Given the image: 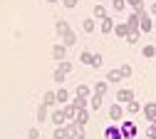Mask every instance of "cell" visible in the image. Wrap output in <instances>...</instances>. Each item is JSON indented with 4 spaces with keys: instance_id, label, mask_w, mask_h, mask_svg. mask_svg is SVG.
Returning a JSON list of instances; mask_svg holds the SVG:
<instances>
[{
    "instance_id": "5bb4252c",
    "label": "cell",
    "mask_w": 156,
    "mask_h": 139,
    "mask_svg": "<svg viewBox=\"0 0 156 139\" xmlns=\"http://www.w3.org/2000/svg\"><path fill=\"white\" fill-rule=\"evenodd\" d=\"M35 119H37V122H47V119H50V107L47 104H40V107H37V112H35Z\"/></svg>"
},
{
    "instance_id": "60d3db41",
    "label": "cell",
    "mask_w": 156,
    "mask_h": 139,
    "mask_svg": "<svg viewBox=\"0 0 156 139\" xmlns=\"http://www.w3.org/2000/svg\"><path fill=\"white\" fill-rule=\"evenodd\" d=\"M45 3H50V5H55V3H62V0H45Z\"/></svg>"
},
{
    "instance_id": "d4e9b609",
    "label": "cell",
    "mask_w": 156,
    "mask_h": 139,
    "mask_svg": "<svg viewBox=\"0 0 156 139\" xmlns=\"http://www.w3.org/2000/svg\"><path fill=\"white\" fill-rule=\"evenodd\" d=\"M129 5H126V0H112V15L114 13H124Z\"/></svg>"
},
{
    "instance_id": "1f68e13d",
    "label": "cell",
    "mask_w": 156,
    "mask_h": 139,
    "mask_svg": "<svg viewBox=\"0 0 156 139\" xmlns=\"http://www.w3.org/2000/svg\"><path fill=\"white\" fill-rule=\"evenodd\" d=\"M92 55H94L92 50H84V52L80 55V62H82V65H92Z\"/></svg>"
},
{
    "instance_id": "8d00e7d4",
    "label": "cell",
    "mask_w": 156,
    "mask_h": 139,
    "mask_svg": "<svg viewBox=\"0 0 156 139\" xmlns=\"http://www.w3.org/2000/svg\"><path fill=\"white\" fill-rule=\"evenodd\" d=\"M119 70H122V77H124V79H129V77H131V72H134V70H131V65H122Z\"/></svg>"
},
{
    "instance_id": "f1b7e54d",
    "label": "cell",
    "mask_w": 156,
    "mask_h": 139,
    "mask_svg": "<svg viewBox=\"0 0 156 139\" xmlns=\"http://www.w3.org/2000/svg\"><path fill=\"white\" fill-rule=\"evenodd\" d=\"M102 65H104V57H102L99 52H94V55H92V67H94V70H99Z\"/></svg>"
},
{
    "instance_id": "3957f363",
    "label": "cell",
    "mask_w": 156,
    "mask_h": 139,
    "mask_svg": "<svg viewBox=\"0 0 156 139\" xmlns=\"http://www.w3.org/2000/svg\"><path fill=\"white\" fill-rule=\"evenodd\" d=\"M126 25L131 32H141V10H131L126 17Z\"/></svg>"
},
{
    "instance_id": "9a60e30c",
    "label": "cell",
    "mask_w": 156,
    "mask_h": 139,
    "mask_svg": "<svg viewBox=\"0 0 156 139\" xmlns=\"http://www.w3.org/2000/svg\"><path fill=\"white\" fill-rule=\"evenodd\" d=\"M124 109H126V114H129V117H134V114H141V104L136 102V97L131 99V102H126V104H124Z\"/></svg>"
},
{
    "instance_id": "ffe728a7",
    "label": "cell",
    "mask_w": 156,
    "mask_h": 139,
    "mask_svg": "<svg viewBox=\"0 0 156 139\" xmlns=\"http://www.w3.org/2000/svg\"><path fill=\"white\" fill-rule=\"evenodd\" d=\"M104 79H107L109 85H119L124 77H122V70H112V72H107V77H104Z\"/></svg>"
},
{
    "instance_id": "8fae6325",
    "label": "cell",
    "mask_w": 156,
    "mask_h": 139,
    "mask_svg": "<svg viewBox=\"0 0 156 139\" xmlns=\"http://www.w3.org/2000/svg\"><path fill=\"white\" fill-rule=\"evenodd\" d=\"M134 99V92L129 90V87H122L119 92H116V102H122V104H126V102H131Z\"/></svg>"
},
{
    "instance_id": "83f0119b",
    "label": "cell",
    "mask_w": 156,
    "mask_h": 139,
    "mask_svg": "<svg viewBox=\"0 0 156 139\" xmlns=\"http://www.w3.org/2000/svg\"><path fill=\"white\" fill-rule=\"evenodd\" d=\"M92 90H94V92H99V94H107V90H109V82H107V79H102V82H97Z\"/></svg>"
},
{
    "instance_id": "2e32d148",
    "label": "cell",
    "mask_w": 156,
    "mask_h": 139,
    "mask_svg": "<svg viewBox=\"0 0 156 139\" xmlns=\"http://www.w3.org/2000/svg\"><path fill=\"white\" fill-rule=\"evenodd\" d=\"M42 104H47L50 109H55V107H57V92H52V90L45 92V94H42Z\"/></svg>"
},
{
    "instance_id": "836d02e7",
    "label": "cell",
    "mask_w": 156,
    "mask_h": 139,
    "mask_svg": "<svg viewBox=\"0 0 156 139\" xmlns=\"http://www.w3.org/2000/svg\"><path fill=\"white\" fill-rule=\"evenodd\" d=\"M55 139H67V132H65V124L62 127H55V134H52Z\"/></svg>"
},
{
    "instance_id": "52a82bcc",
    "label": "cell",
    "mask_w": 156,
    "mask_h": 139,
    "mask_svg": "<svg viewBox=\"0 0 156 139\" xmlns=\"http://www.w3.org/2000/svg\"><path fill=\"white\" fill-rule=\"evenodd\" d=\"M141 32H154V15L141 10Z\"/></svg>"
},
{
    "instance_id": "30bf717a",
    "label": "cell",
    "mask_w": 156,
    "mask_h": 139,
    "mask_svg": "<svg viewBox=\"0 0 156 139\" xmlns=\"http://www.w3.org/2000/svg\"><path fill=\"white\" fill-rule=\"evenodd\" d=\"M89 117H92V109H77L74 122L80 124V127H87V124H89Z\"/></svg>"
},
{
    "instance_id": "ab89813d",
    "label": "cell",
    "mask_w": 156,
    "mask_h": 139,
    "mask_svg": "<svg viewBox=\"0 0 156 139\" xmlns=\"http://www.w3.org/2000/svg\"><path fill=\"white\" fill-rule=\"evenodd\" d=\"M149 13H151V15L156 17V3H151V8H149Z\"/></svg>"
},
{
    "instance_id": "d590c367",
    "label": "cell",
    "mask_w": 156,
    "mask_h": 139,
    "mask_svg": "<svg viewBox=\"0 0 156 139\" xmlns=\"http://www.w3.org/2000/svg\"><path fill=\"white\" fill-rule=\"evenodd\" d=\"M57 67H60L62 72H67V75L72 72V62H69V60H62V62H60V65H57Z\"/></svg>"
},
{
    "instance_id": "8992f818",
    "label": "cell",
    "mask_w": 156,
    "mask_h": 139,
    "mask_svg": "<svg viewBox=\"0 0 156 139\" xmlns=\"http://www.w3.org/2000/svg\"><path fill=\"white\" fill-rule=\"evenodd\" d=\"M104 139H124V137H122V127L116 124V122H112V124L104 129Z\"/></svg>"
},
{
    "instance_id": "484cf974",
    "label": "cell",
    "mask_w": 156,
    "mask_h": 139,
    "mask_svg": "<svg viewBox=\"0 0 156 139\" xmlns=\"http://www.w3.org/2000/svg\"><path fill=\"white\" fill-rule=\"evenodd\" d=\"M65 79H67V72H62L60 67H57V70L52 72V82H55V85H62Z\"/></svg>"
},
{
    "instance_id": "7c38bea8",
    "label": "cell",
    "mask_w": 156,
    "mask_h": 139,
    "mask_svg": "<svg viewBox=\"0 0 156 139\" xmlns=\"http://www.w3.org/2000/svg\"><path fill=\"white\" fill-rule=\"evenodd\" d=\"M141 114L146 117V122L156 119V102H149V104H141Z\"/></svg>"
},
{
    "instance_id": "d6986e66",
    "label": "cell",
    "mask_w": 156,
    "mask_h": 139,
    "mask_svg": "<svg viewBox=\"0 0 156 139\" xmlns=\"http://www.w3.org/2000/svg\"><path fill=\"white\" fill-rule=\"evenodd\" d=\"M129 32H131V30H129V25H126V23H116V25H114V35H116V37L126 40V35H129Z\"/></svg>"
},
{
    "instance_id": "7402d4cb",
    "label": "cell",
    "mask_w": 156,
    "mask_h": 139,
    "mask_svg": "<svg viewBox=\"0 0 156 139\" xmlns=\"http://www.w3.org/2000/svg\"><path fill=\"white\" fill-rule=\"evenodd\" d=\"M107 15H109V10H107L104 5H94V10H92V17H94V20H104Z\"/></svg>"
},
{
    "instance_id": "74e56055",
    "label": "cell",
    "mask_w": 156,
    "mask_h": 139,
    "mask_svg": "<svg viewBox=\"0 0 156 139\" xmlns=\"http://www.w3.org/2000/svg\"><path fill=\"white\" fill-rule=\"evenodd\" d=\"M27 139H40V129H37V127L27 129Z\"/></svg>"
},
{
    "instance_id": "6da1fadb",
    "label": "cell",
    "mask_w": 156,
    "mask_h": 139,
    "mask_svg": "<svg viewBox=\"0 0 156 139\" xmlns=\"http://www.w3.org/2000/svg\"><path fill=\"white\" fill-rule=\"evenodd\" d=\"M119 127H122V137H124V139H136V134H139V127H136L131 119L119 122Z\"/></svg>"
},
{
    "instance_id": "9c48e42d",
    "label": "cell",
    "mask_w": 156,
    "mask_h": 139,
    "mask_svg": "<svg viewBox=\"0 0 156 139\" xmlns=\"http://www.w3.org/2000/svg\"><path fill=\"white\" fill-rule=\"evenodd\" d=\"M55 92H57V107H65V104L69 102V99H72V94H69V90H65L62 85L57 87Z\"/></svg>"
},
{
    "instance_id": "7a4b0ae2",
    "label": "cell",
    "mask_w": 156,
    "mask_h": 139,
    "mask_svg": "<svg viewBox=\"0 0 156 139\" xmlns=\"http://www.w3.org/2000/svg\"><path fill=\"white\" fill-rule=\"evenodd\" d=\"M109 119L112 122H124V114H126V109H124V104L122 102H114V104H109Z\"/></svg>"
},
{
    "instance_id": "44dd1931",
    "label": "cell",
    "mask_w": 156,
    "mask_h": 139,
    "mask_svg": "<svg viewBox=\"0 0 156 139\" xmlns=\"http://www.w3.org/2000/svg\"><path fill=\"white\" fill-rule=\"evenodd\" d=\"M69 30H72V25L67 23V20H57V23H55V32L60 35V37H62L65 32H69Z\"/></svg>"
},
{
    "instance_id": "b9f144b4",
    "label": "cell",
    "mask_w": 156,
    "mask_h": 139,
    "mask_svg": "<svg viewBox=\"0 0 156 139\" xmlns=\"http://www.w3.org/2000/svg\"><path fill=\"white\" fill-rule=\"evenodd\" d=\"M154 32H156V17H154Z\"/></svg>"
},
{
    "instance_id": "f35d334b",
    "label": "cell",
    "mask_w": 156,
    "mask_h": 139,
    "mask_svg": "<svg viewBox=\"0 0 156 139\" xmlns=\"http://www.w3.org/2000/svg\"><path fill=\"white\" fill-rule=\"evenodd\" d=\"M77 3H80V0H62V5H65L67 10H74V8H77Z\"/></svg>"
},
{
    "instance_id": "f546056e",
    "label": "cell",
    "mask_w": 156,
    "mask_h": 139,
    "mask_svg": "<svg viewBox=\"0 0 156 139\" xmlns=\"http://www.w3.org/2000/svg\"><path fill=\"white\" fill-rule=\"evenodd\" d=\"M126 5H129L131 10H146V5H144V0H126Z\"/></svg>"
},
{
    "instance_id": "277c9868",
    "label": "cell",
    "mask_w": 156,
    "mask_h": 139,
    "mask_svg": "<svg viewBox=\"0 0 156 139\" xmlns=\"http://www.w3.org/2000/svg\"><path fill=\"white\" fill-rule=\"evenodd\" d=\"M67 45L65 42H57V45H52V60L55 62H62V60H67Z\"/></svg>"
},
{
    "instance_id": "5b68a950",
    "label": "cell",
    "mask_w": 156,
    "mask_h": 139,
    "mask_svg": "<svg viewBox=\"0 0 156 139\" xmlns=\"http://www.w3.org/2000/svg\"><path fill=\"white\" fill-rule=\"evenodd\" d=\"M50 122H52L55 127H62V124H67V122H69V119H67L65 109L60 107V109H52V114H50Z\"/></svg>"
},
{
    "instance_id": "e575fe53",
    "label": "cell",
    "mask_w": 156,
    "mask_h": 139,
    "mask_svg": "<svg viewBox=\"0 0 156 139\" xmlns=\"http://www.w3.org/2000/svg\"><path fill=\"white\" fill-rule=\"evenodd\" d=\"M139 37H141V32H129L126 35V42L129 45H136V42H139Z\"/></svg>"
},
{
    "instance_id": "ac0fdd59",
    "label": "cell",
    "mask_w": 156,
    "mask_h": 139,
    "mask_svg": "<svg viewBox=\"0 0 156 139\" xmlns=\"http://www.w3.org/2000/svg\"><path fill=\"white\" fill-rule=\"evenodd\" d=\"M82 30H84L87 35L97 32V20H94V17H84V20H82Z\"/></svg>"
},
{
    "instance_id": "cb8c5ba5",
    "label": "cell",
    "mask_w": 156,
    "mask_h": 139,
    "mask_svg": "<svg viewBox=\"0 0 156 139\" xmlns=\"http://www.w3.org/2000/svg\"><path fill=\"white\" fill-rule=\"evenodd\" d=\"M92 92H94V90H92L89 85H77V87H74V94H77V97H92Z\"/></svg>"
},
{
    "instance_id": "4316f807",
    "label": "cell",
    "mask_w": 156,
    "mask_h": 139,
    "mask_svg": "<svg viewBox=\"0 0 156 139\" xmlns=\"http://www.w3.org/2000/svg\"><path fill=\"white\" fill-rule=\"evenodd\" d=\"M141 55H144L146 60H154V57H156V45H144V47H141Z\"/></svg>"
},
{
    "instance_id": "e0dca14e",
    "label": "cell",
    "mask_w": 156,
    "mask_h": 139,
    "mask_svg": "<svg viewBox=\"0 0 156 139\" xmlns=\"http://www.w3.org/2000/svg\"><path fill=\"white\" fill-rule=\"evenodd\" d=\"M69 102H72L77 109H89V97H77V94H72Z\"/></svg>"
},
{
    "instance_id": "4fadbf2b",
    "label": "cell",
    "mask_w": 156,
    "mask_h": 139,
    "mask_svg": "<svg viewBox=\"0 0 156 139\" xmlns=\"http://www.w3.org/2000/svg\"><path fill=\"white\" fill-rule=\"evenodd\" d=\"M114 25H116V23L112 20V15H107V17L102 20V25H99V30H102L104 35H114Z\"/></svg>"
},
{
    "instance_id": "4dcf8cb0",
    "label": "cell",
    "mask_w": 156,
    "mask_h": 139,
    "mask_svg": "<svg viewBox=\"0 0 156 139\" xmlns=\"http://www.w3.org/2000/svg\"><path fill=\"white\" fill-rule=\"evenodd\" d=\"M62 109H65V114H67V119H74V114H77V107H74L72 102H67V104H65Z\"/></svg>"
},
{
    "instance_id": "d6a6232c",
    "label": "cell",
    "mask_w": 156,
    "mask_h": 139,
    "mask_svg": "<svg viewBox=\"0 0 156 139\" xmlns=\"http://www.w3.org/2000/svg\"><path fill=\"white\" fill-rule=\"evenodd\" d=\"M146 137L149 139H156V119H151L149 127H146Z\"/></svg>"
},
{
    "instance_id": "603a6c76",
    "label": "cell",
    "mask_w": 156,
    "mask_h": 139,
    "mask_svg": "<svg viewBox=\"0 0 156 139\" xmlns=\"http://www.w3.org/2000/svg\"><path fill=\"white\" fill-rule=\"evenodd\" d=\"M62 42H65L67 47H74V45H77V32H74V30L65 32V35H62Z\"/></svg>"
},
{
    "instance_id": "ba28073f",
    "label": "cell",
    "mask_w": 156,
    "mask_h": 139,
    "mask_svg": "<svg viewBox=\"0 0 156 139\" xmlns=\"http://www.w3.org/2000/svg\"><path fill=\"white\" fill-rule=\"evenodd\" d=\"M102 104H104V94L92 92V97H89V109H92V112H99V109H102Z\"/></svg>"
}]
</instances>
